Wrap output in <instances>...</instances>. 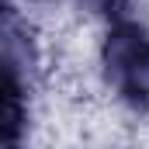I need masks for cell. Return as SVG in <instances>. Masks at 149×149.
<instances>
[{"label": "cell", "instance_id": "3957f363", "mask_svg": "<svg viewBox=\"0 0 149 149\" xmlns=\"http://www.w3.org/2000/svg\"><path fill=\"white\" fill-rule=\"evenodd\" d=\"M80 7H87L90 14H101V17H121L128 7H132V0H80Z\"/></svg>", "mask_w": 149, "mask_h": 149}, {"label": "cell", "instance_id": "6da1fadb", "mask_svg": "<svg viewBox=\"0 0 149 149\" xmlns=\"http://www.w3.org/2000/svg\"><path fill=\"white\" fill-rule=\"evenodd\" d=\"M104 80L132 111H149V31L118 17L101 45Z\"/></svg>", "mask_w": 149, "mask_h": 149}, {"label": "cell", "instance_id": "7a4b0ae2", "mask_svg": "<svg viewBox=\"0 0 149 149\" xmlns=\"http://www.w3.org/2000/svg\"><path fill=\"white\" fill-rule=\"evenodd\" d=\"M38 66L35 42L17 10L3 7V139L10 146L21 142V128L28 118V83Z\"/></svg>", "mask_w": 149, "mask_h": 149}]
</instances>
